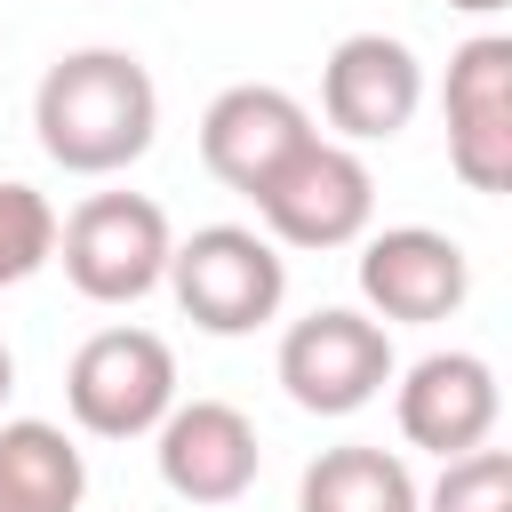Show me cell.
<instances>
[{
  "label": "cell",
  "instance_id": "obj_18",
  "mask_svg": "<svg viewBox=\"0 0 512 512\" xmlns=\"http://www.w3.org/2000/svg\"><path fill=\"white\" fill-rule=\"evenodd\" d=\"M16 392V360H8V344H0V400Z\"/></svg>",
  "mask_w": 512,
  "mask_h": 512
},
{
  "label": "cell",
  "instance_id": "obj_7",
  "mask_svg": "<svg viewBox=\"0 0 512 512\" xmlns=\"http://www.w3.org/2000/svg\"><path fill=\"white\" fill-rule=\"evenodd\" d=\"M416 104H424V64H416L408 40H392V32H352V40L328 48V64H320V112H328V128H336L344 144H384V136H400V128L416 120Z\"/></svg>",
  "mask_w": 512,
  "mask_h": 512
},
{
  "label": "cell",
  "instance_id": "obj_12",
  "mask_svg": "<svg viewBox=\"0 0 512 512\" xmlns=\"http://www.w3.org/2000/svg\"><path fill=\"white\" fill-rule=\"evenodd\" d=\"M312 144V112L288 96V88H272V80H240V88H224L208 112H200V160H208V176L216 184H232V192H256L288 152H304Z\"/></svg>",
  "mask_w": 512,
  "mask_h": 512
},
{
  "label": "cell",
  "instance_id": "obj_14",
  "mask_svg": "<svg viewBox=\"0 0 512 512\" xmlns=\"http://www.w3.org/2000/svg\"><path fill=\"white\" fill-rule=\"evenodd\" d=\"M296 512H416V480L392 448H320L304 464Z\"/></svg>",
  "mask_w": 512,
  "mask_h": 512
},
{
  "label": "cell",
  "instance_id": "obj_15",
  "mask_svg": "<svg viewBox=\"0 0 512 512\" xmlns=\"http://www.w3.org/2000/svg\"><path fill=\"white\" fill-rule=\"evenodd\" d=\"M56 256V208L32 184H0V288L32 280Z\"/></svg>",
  "mask_w": 512,
  "mask_h": 512
},
{
  "label": "cell",
  "instance_id": "obj_1",
  "mask_svg": "<svg viewBox=\"0 0 512 512\" xmlns=\"http://www.w3.org/2000/svg\"><path fill=\"white\" fill-rule=\"evenodd\" d=\"M32 128H40V152L64 176H120L128 160L152 152L160 88L128 48H72L40 72Z\"/></svg>",
  "mask_w": 512,
  "mask_h": 512
},
{
  "label": "cell",
  "instance_id": "obj_3",
  "mask_svg": "<svg viewBox=\"0 0 512 512\" xmlns=\"http://www.w3.org/2000/svg\"><path fill=\"white\" fill-rule=\"evenodd\" d=\"M168 288H176V304H184L192 328H208V336H248V328H264V320L280 312L288 264H280V248H272L264 232H248V224H200L192 240L168 248Z\"/></svg>",
  "mask_w": 512,
  "mask_h": 512
},
{
  "label": "cell",
  "instance_id": "obj_17",
  "mask_svg": "<svg viewBox=\"0 0 512 512\" xmlns=\"http://www.w3.org/2000/svg\"><path fill=\"white\" fill-rule=\"evenodd\" d=\"M448 8H464V16H496L504 0H448Z\"/></svg>",
  "mask_w": 512,
  "mask_h": 512
},
{
  "label": "cell",
  "instance_id": "obj_8",
  "mask_svg": "<svg viewBox=\"0 0 512 512\" xmlns=\"http://www.w3.org/2000/svg\"><path fill=\"white\" fill-rule=\"evenodd\" d=\"M448 168L472 192H504L512 184V40L480 32L448 56Z\"/></svg>",
  "mask_w": 512,
  "mask_h": 512
},
{
  "label": "cell",
  "instance_id": "obj_2",
  "mask_svg": "<svg viewBox=\"0 0 512 512\" xmlns=\"http://www.w3.org/2000/svg\"><path fill=\"white\" fill-rule=\"evenodd\" d=\"M168 216L160 200L144 192H88L64 224H56V256H64V280L88 296V304H136L168 280Z\"/></svg>",
  "mask_w": 512,
  "mask_h": 512
},
{
  "label": "cell",
  "instance_id": "obj_5",
  "mask_svg": "<svg viewBox=\"0 0 512 512\" xmlns=\"http://www.w3.org/2000/svg\"><path fill=\"white\" fill-rule=\"evenodd\" d=\"M64 408L96 440H144L176 408V352L152 328H96L64 368Z\"/></svg>",
  "mask_w": 512,
  "mask_h": 512
},
{
  "label": "cell",
  "instance_id": "obj_6",
  "mask_svg": "<svg viewBox=\"0 0 512 512\" xmlns=\"http://www.w3.org/2000/svg\"><path fill=\"white\" fill-rule=\"evenodd\" d=\"M280 384L304 416H352L392 384V336L368 312L320 304L280 336Z\"/></svg>",
  "mask_w": 512,
  "mask_h": 512
},
{
  "label": "cell",
  "instance_id": "obj_9",
  "mask_svg": "<svg viewBox=\"0 0 512 512\" xmlns=\"http://www.w3.org/2000/svg\"><path fill=\"white\" fill-rule=\"evenodd\" d=\"M360 296H368L376 320L432 328V320H448L472 296V264H464V248L448 232L392 224V232H368L360 240Z\"/></svg>",
  "mask_w": 512,
  "mask_h": 512
},
{
  "label": "cell",
  "instance_id": "obj_11",
  "mask_svg": "<svg viewBox=\"0 0 512 512\" xmlns=\"http://www.w3.org/2000/svg\"><path fill=\"white\" fill-rule=\"evenodd\" d=\"M256 424L232 400H176L160 416V480L184 504H240L256 488Z\"/></svg>",
  "mask_w": 512,
  "mask_h": 512
},
{
  "label": "cell",
  "instance_id": "obj_13",
  "mask_svg": "<svg viewBox=\"0 0 512 512\" xmlns=\"http://www.w3.org/2000/svg\"><path fill=\"white\" fill-rule=\"evenodd\" d=\"M0 496L16 512H80L88 464H80L72 432L64 424H40V416L0 424Z\"/></svg>",
  "mask_w": 512,
  "mask_h": 512
},
{
  "label": "cell",
  "instance_id": "obj_10",
  "mask_svg": "<svg viewBox=\"0 0 512 512\" xmlns=\"http://www.w3.org/2000/svg\"><path fill=\"white\" fill-rule=\"evenodd\" d=\"M496 416H504V392H496V368L480 352H424L400 376V440L432 448L440 464L488 448Z\"/></svg>",
  "mask_w": 512,
  "mask_h": 512
},
{
  "label": "cell",
  "instance_id": "obj_19",
  "mask_svg": "<svg viewBox=\"0 0 512 512\" xmlns=\"http://www.w3.org/2000/svg\"><path fill=\"white\" fill-rule=\"evenodd\" d=\"M0 512H16V504H8V496H0Z\"/></svg>",
  "mask_w": 512,
  "mask_h": 512
},
{
  "label": "cell",
  "instance_id": "obj_4",
  "mask_svg": "<svg viewBox=\"0 0 512 512\" xmlns=\"http://www.w3.org/2000/svg\"><path fill=\"white\" fill-rule=\"evenodd\" d=\"M256 216L280 248H352L368 240V216H376V176L352 144H328L312 136L304 152H288L256 192Z\"/></svg>",
  "mask_w": 512,
  "mask_h": 512
},
{
  "label": "cell",
  "instance_id": "obj_16",
  "mask_svg": "<svg viewBox=\"0 0 512 512\" xmlns=\"http://www.w3.org/2000/svg\"><path fill=\"white\" fill-rule=\"evenodd\" d=\"M416 512H512V456L504 448L448 456V472L432 480V496H416Z\"/></svg>",
  "mask_w": 512,
  "mask_h": 512
}]
</instances>
